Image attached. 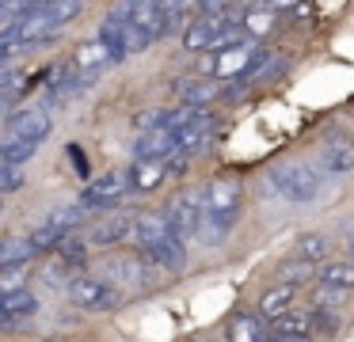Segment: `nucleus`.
I'll return each mask as SVG.
<instances>
[{
  "mask_svg": "<svg viewBox=\"0 0 354 342\" xmlns=\"http://www.w3.org/2000/svg\"><path fill=\"white\" fill-rule=\"evenodd\" d=\"M267 187L286 202H313L324 187V171H316L313 164H282L267 175Z\"/></svg>",
  "mask_w": 354,
  "mask_h": 342,
  "instance_id": "f257e3e1",
  "label": "nucleus"
},
{
  "mask_svg": "<svg viewBox=\"0 0 354 342\" xmlns=\"http://www.w3.org/2000/svg\"><path fill=\"white\" fill-rule=\"evenodd\" d=\"M263 61H267V50H259L255 38H252V42H244V46H232V50H225V53H214V76L217 80H232V76L255 80Z\"/></svg>",
  "mask_w": 354,
  "mask_h": 342,
  "instance_id": "f03ea898",
  "label": "nucleus"
},
{
  "mask_svg": "<svg viewBox=\"0 0 354 342\" xmlns=\"http://www.w3.org/2000/svg\"><path fill=\"white\" fill-rule=\"evenodd\" d=\"M65 293H69V301L84 312H111L118 304L115 285L103 281V278H73L69 285H65Z\"/></svg>",
  "mask_w": 354,
  "mask_h": 342,
  "instance_id": "7ed1b4c3",
  "label": "nucleus"
},
{
  "mask_svg": "<svg viewBox=\"0 0 354 342\" xmlns=\"http://www.w3.org/2000/svg\"><path fill=\"white\" fill-rule=\"evenodd\" d=\"M126 190H133L130 187V171H107L95 182H88L84 194H80V202H84L88 209H115V205L126 198Z\"/></svg>",
  "mask_w": 354,
  "mask_h": 342,
  "instance_id": "20e7f679",
  "label": "nucleus"
},
{
  "mask_svg": "<svg viewBox=\"0 0 354 342\" xmlns=\"http://www.w3.org/2000/svg\"><path fill=\"white\" fill-rule=\"evenodd\" d=\"M240 202H244V187L236 179H209L202 190V205L214 213H225V217H236Z\"/></svg>",
  "mask_w": 354,
  "mask_h": 342,
  "instance_id": "39448f33",
  "label": "nucleus"
},
{
  "mask_svg": "<svg viewBox=\"0 0 354 342\" xmlns=\"http://www.w3.org/2000/svg\"><path fill=\"white\" fill-rule=\"evenodd\" d=\"M202 209H206V205H202V194H176L168 202V220H171V228H176L179 236H194L198 232V220H202Z\"/></svg>",
  "mask_w": 354,
  "mask_h": 342,
  "instance_id": "423d86ee",
  "label": "nucleus"
},
{
  "mask_svg": "<svg viewBox=\"0 0 354 342\" xmlns=\"http://www.w3.org/2000/svg\"><path fill=\"white\" fill-rule=\"evenodd\" d=\"M270 323H274V327H270L267 339H274V342L313 339V331H316V312H293V308H286L282 316H274Z\"/></svg>",
  "mask_w": 354,
  "mask_h": 342,
  "instance_id": "0eeeda50",
  "label": "nucleus"
},
{
  "mask_svg": "<svg viewBox=\"0 0 354 342\" xmlns=\"http://www.w3.org/2000/svg\"><path fill=\"white\" fill-rule=\"evenodd\" d=\"M54 129V118H50L46 106H27V111H16L8 118V133L12 137H31V141H46V133Z\"/></svg>",
  "mask_w": 354,
  "mask_h": 342,
  "instance_id": "6e6552de",
  "label": "nucleus"
},
{
  "mask_svg": "<svg viewBox=\"0 0 354 342\" xmlns=\"http://www.w3.org/2000/svg\"><path fill=\"white\" fill-rule=\"evenodd\" d=\"M179 149L176 129L160 126V129H145V133L133 141V160H168Z\"/></svg>",
  "mask_w": 354,
  "mask_h": 342,
  "instance_id": "1a4fd4ad",
  "label": "nucleus"
},
{
  "mask_svg": "<svg viewBox=\"0 0 354 342\" xmlns=\"http://www.w3.org/2000/svg\"><path fill=\"white\" fill-rule=\"evenodd\" d=\"M149 258H153L156 266H164V270H171V274H179V270H187V247H183V236L171 228L168 236H164L160 243H153V247L145 251Z\"/></svg>",
  "mask_w": 354,
  "mask_h": 342,
  "instance_id": "9d476101",
  "label": "nucleus"
},
{
  "mask_svg": "<svg viewBox=\"0 0 354 342\" xmlns=\"http://www.w3.org/2000/svg\"><path fill=\"white\" fill-rule=\"evenodd\" d=\"M130 232H133V217H130V213H111V217H103L100 225L88 232V243H95V247H111V243L126 240Z\"/></svg>",
  "mask_w": 354,
  "mask_h": 342,
  "instance_id": "9b49d317",
  "label": "nucleus"
},
{
  "mask_svg": "<svg viewBox=\"0 0 354 342\" xmlns=\"http://www.w3.org/2000/svg\"><path fill=\"white\" fill-rule=\"evenodd\" d=\"M168 232H171L168 213H138V217H133V236H138L141 251H149L153 243H160Z\"/></svg>",
  "mask_w": 354,
  "mask_h": 342,
  "instance_id": "f8f14e48",
  "label": "nucleus"
},
{
  "mask_svg": "<svg viewBox=\"0 0 354 342\" xmlns=\"http://www.w3.org/2000/svg\"><path fill=\"white\" fill-rule=\"evenodd\" d=\"M95 38H100V42L111 50V57L122 61L126 53H130V42H126V15L122 12L107 15V19L100 23V35H95Z\"/></svg>",
  "mask_w": 354,
  "mask_h": 342,
  "instance_id": "ddd939ff",
  "label": "nucleus"
},
{
  "mask_svg": "<svg viewBox=\"0 0 354 342\" xmlns=\"http://www.w3.org/2000/svg\"><path fill=\"white\" fill-rule=\"evenodd\" d=\"M103 270H107V278L115 281V285H122V289H141L145 285V263H138V258H107Z\"/></svg>",
  "mask_w": 354,
  "mask_h": 342,
  "instance_id": "4468645a",
  "label": "nucleus"
},
{
  "mask_svg": "<svg viewBox=\"0 0 354 342\" xmlns=\"http://www.w3.org/2000/svg\"><path fill=\"white\" fill-rule=\"evenodd\" d=\"M324 167L331 175H346L354 171V137H331L324 144Z\"/></svg>",
  "mask_w": 354,
  "mask_h": 342,
  "instance_id": "2eb2a0df",
  "label": "nucleus"
},
{
  "mask_svg": "<svg viewBox=\"0 0 354 342\" xmlns=\"http://www.w3.org/2000/svg\"><path fill=\"white\" fill-rule=\"evenodd\" d=\"M168 160H138L130 167V187L133 190H156L164 179H168Z\"/></svg>",
  "mask_w": 354,
  "mask_h": 342,
  "instance_id": "dca6fc26",
  "label": "nucleus"
},
{
  "mask_svg": "<svg viewBox=\"0 0 354 342\" xmlns=\"http://www.w3.org/2000/svg\"><path fill=\"white\" fill-rule=\"evenodd\" d=\"M232 220L236 217H225V213H214V209H202V220H198V243H206V247H217V243H225V236H229Z\"/></svg>",
  "mask_w": 354,
  "mask_h": 342,
  "instance_id": "f3484780",
  "label": "nucleus"
},
{
  "mask_svg": "<svg viewBox=\"0 0 354 342\" xmlns=\"http://www.w3.org/2000/svg\"><path fill=\"white\" fill-rule=\"evenodd\" d=\"M39 255L31 236H4L0 240V266H24Z\"/></svg>",
  "mask_w": 354,
  "mask_h": 342,
  "instance_id": "a211bd4d",
  "label": "nucleus"
},
{
  "mask_svg": "<svg viewBox=\"0 0 354 342\" xmlns=\"http://www.w3.org/2000/svg\"><path fill=\"white\" fill-rule=\"evenodd\" d=\"M263 319H267L263 312H259V316H252V312L236 316V319L229 323V339H232V342H259V339H267L270 331H267V323H263Z\"/></svg>",
  "mask_w": 354,
  "mask_h": 342,
  "instance_id": "6ab92c4d",
  "label": "nucleus"
},
{
  "mask_svg": "<svg viewBox=\"0 0 354 342\" xmlns=\"http://www.w3.org/2000/svg\"><path fill=\"white\" fill-rule=\"evenodd\" d=\"M214 30H217V23L209 19V15H202V19H191V23L183 27V50H191V53L209 50V42H214Z\"/></svg>",
  "mask_w": 354,
  "mask_h": 342,
  "instance_id": "aec40b11",
  "label": "nucleus"
},
{
  "mask_svg": "<svg viewBox=\"0 0 354 342\" xmlns=\"http://www.w3.org/2000/svg\"><path fill=\"white\" fill-rule=\"evenodd\" d=\"M293 293H297V285H290V281H282V285H270L267 293H263V301H259V312H263L267 319L282 316L286 308H293Z\"/></svg>",
  "mask_w": 354,
  "mask_h": 342,
  "instance_id": "412c9836",
  "label": "nucleus"
},
{
  "mask_svg": "<svg viewBox=\"0 0 354 342\" xmlns=\"http://www.w3.org/2000/svg\"><path fill=\"white\" fill-rule=\"evenodd\" d=\"M176 91H179L183 103H194V106H206V103H214V99L221 95L217 80H179Z\"/></svg>",
  "mask_w": 354,
  "mask_h": 342,
  "instance_id": "4be33fe9",
  "label": "nucleus"
},
{
  "mask_svg": "<svg viewBox=\"0 0 354 342\" xmlns=\"http://www.w3.org/2000/svg\"><path fill=\"white\" fill-rule=\"evenodd\" d=\"M316 278H320V285H331L339 293H346V289H354V263H328L324 258Z\"/></svg>",
  "mask_w": 354,
  "mask_h": 342,
  "instance_id": "5701e85b",
  "label": "nucleus"
},
{
  "mask_svg": "<svg viewBox=\"0 0 354 342\" xmlns=\"http://www.w3.org/2000/svg\"><path fill=\"white\" fill-rule=\"evenodd\" d=\"M84 213H88L84 202H77V205H57V209L46 213V225L57 228V232H77V228L84 225Z\"/></svg>",
  "mask_w": 354,
  "mask_h": 342,
  "instance_id": "b1692460",
  "label": "nucleus"
},
{
  "mask_svg": "<svg viewBox=\"0 0 354 342\" xmlns=\"http://www.w3.org/2000/svg\"><path fill=\"white\" fill-rule=\"evenodd\" d=\"M111 61H115V57H111V50L100 42V38H95V42H84L77 50V68H80V73H100V68L111 65Z\"/></svg>",
  "mask_w": 354,
  "mask_h": 342,
  "instance_id": "393cba45",
  "label": "nucleus"
},
{
  "mask_svg": "<svg viewBox=\"0 0 354 342\" xmlns=\"http://www.w3.org/2000/svg\"><path fill=\"white\" fill-rule=\"evenodd\" d=\"M42 141H31V137H12L8 141H0V160H8V164H27V160L39 152Z\"/></svg>",
  "mask_w": 354,
  "mask_h": 342,
  "instance_id": "a878e982",
  "label": "nucleus"
},
{
  "mask_svg": "<svg viewBox=\"0 0 354 342\" xmlns=\"http://www.w3.org/2000/svg\"><path fill=\"white\" fill-rule=\"evenodd\" d=\"M0 304L8 308L12 319H24V316H35L39 312V301H35V293H27V289H12V293H0Z\"/></svg>",
  "mask_w": 354,
  "mask_h": 342,
  "instance_id": "bb28decb",
  "label": "nucleus"
},
{
  "mask_svg": "<svg viewBox=\"0 0 354 342\" xmlns=\"http://www.w3.org/2000/svg\"><path fill=\"white\" fill-rule=\"evenodd\" d=\"M57 258H65L73 270L84 266L88 263V240H84V236H77V232H65L62 243H57Z\"/></svg>",
  "mask_w": 354,
  "mask_h": 342,
  "instance_id": "cd10ccee",
  "label": "nucleus"
},
{
  "mask_svg": "<svg viewBox=\"0 0 354 342\" xmlns=\"http://www.w3.org/2000/svg\"><path fill=\"white\" fill-rule=\"evenodd\" d=\"M328 251H331V243H328V236H320V232H305L297 240V258H308V263H324Z\"/></svg>",
  "mask_w": 354,
  "mask_h": 342,
  "instance_id": "c85d7f7f",
  "label": "nucleus"
},
{
  "mask_svg": "<svg viewBox=\"0 0 354 342\" xmlns=\"http://www.w3.org/2000/svg\"><path fill=\"white\" fill-rule=\"evenodd\" d=\"M244 27H248V35H252V38L270 35V30H274V8H270V4L252 8V12L244 15Z\"/></svg>",
  "mask_w": 354,
  "mask_h": 342,
  "instance_id": "c756f323",
  "label": "nucleus"
},
{
  "mask_svg": "<svg viewBox=\"0 0 354 342\" xmlns=\"http://www.w3.org/2000/svg\"><path fill=\"white\" fill-rule=\"evenodd\" d=\"M42 8H46V15L54 19V27H65L69 19H77V15H80L84 0H42Z\"/></svg>",
  "mask_w": 354,
  "mask_h": 342,
  "instance_id": "7c9ffc66",
  "label": "nucleus"
},
{
  "mask_svg": "<svg viewBox=\"0 0 354 342\" xmlns=\"http://www.w3.org/2000/svg\"><path fill=\"white\" fill-rule=\"evenodd\" d=\"M313 278V263L308 258H293V263L278 266V281H290V285H301V281Z\"/></svg>",
  "mask_w": 354,
  "mask_h": 342,
  "instance_id": "2f4dec72",
  "label": "nucleus"
},
{
  "mask_svg": "<svg viewBox=\"0 0 354 342\" xmlns=\"http://www.w3.org/2000/svg\"><path fill=\"white\" fill-rule=\"evenodd\" d=\"M24 187V164H8L0 160V194H12V190Z\"/></svg>",
  "mask_w": 354,
  "mask_h": 342,
  "instance_id": "473e14b6",
  "label": "nucleus"
},
{
  "mask_svg": "<svg viewBox=\"0 0 354 342\" xmlns=\"http://www.w3.org/2000/svg\"><path fill=\"white\" fill-rule=\"evenodd\" d=\"M12 289H27L24 266H0V293H12Z\"/></svg>",
  "mask_w": 354,
  "mask_h": 342,
  "instance_id": "72a5a7b5",
  "label": "nucleus"
},
{
  "mask_svg": "<svg viewBox=\"0 0 354 342\" xmlns=\"http://www.w3.org/2000/svg\"><path fill=\"white\" fill-rule=\"evenodd\" d=\"M65 270H69V263H46L42 266V281H46V285H69L73 278H65Z\"/></svg>",
  "mask_w": 354,
  "mask_h": 342,
  "instance_id": "f704fd0d",
  "label": "nucleus"
},
{
  "mask_svg": "<svg viewBox=\"0 0 354 342\" xmlns=\"http://www.w3.org/2000/svg\"><path fill=\"white\" fill-rule=\"evenodd\" d=\"M133 126H138V129H160V126H164V111H145V114H138V118H133Z\"/></svg>",
  "mask_w": 354,
  "mask_h": 342,
  "instance_id": "c9c22d12",
  "label": "nucleus"
},
{
  "mask_svg": "<svg viewBox=\"0 0 354 342\" xmlns=\"http://www.w3.org/2000/svg\"><path fill=\"white\" fill-rule=\"evenodd\" d=\"M69 156L77 160V175H80V179H84V175H88V160L80 156V149H69Z\"/></svg>",
  "mask_w": 354,
  "mask_h": 342,
  "instance_id": "e433bc0d",
  "label": "nucleus"
},
{
  "mask_svg": "<svg viewBox=\"0 0 354 342\" xmlns=\"http://www.w3.org/2000/svg\"><path fill=\"white\" fill-rule=\"evenodd\" d=\"M263 4H270L274 12H282V8H293V4H301V0H263Z\"/></svg>",
  "mask_w": 354,
  "mask_h": 342,
  "instance_id": "4c0bfd02",
  "label": "nucleus"
},
{
  "mask_svg": "<svg viewBox=\"0 0 354 342\" xmlns=\"http://www.w3.org/2000/svg\"><path fill=\"white\" fill-rule=\"evenodd\" d=\"M12 323H16V319H12V316H8V308L0 304V327H12Z\"/></svg>",
  "mask_w": 354,
  "mask_h": 342,
  "instance_id": "58836bf2",
  "label": "nucleus"
},
{
  "mask_svg": "<svg viewBox=\"0 0 354 342\" xmlns=\"http://www.w3.org/2000/svg\"><path fill=\"white\" fill-rule=\"evenodd\" d=\"M179 8H183V12H191V8H198V0H176Z\"/></svg>",
  "mask_w": 354,
  "mask_h": 342,
  "instance_id": "ea45409f",
  "label": "nucleus"
},
{
  "mask_svg": "<svg viewBox=\"0 0 354 342\" xmlns=\"http://www.w3.org/2000/svg\"><path fill=\"white\" fill-rule=\"evenodd\" d=\"M0 209H4V202H0Z\"/></svg>",
  "mask_w": 354,
  "mask_h": 342,
  "instance_id": "a19ab883",
  "label": "nucleus"
}]
</instances>
